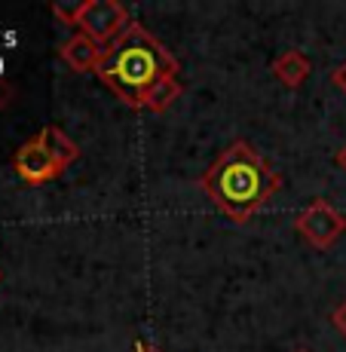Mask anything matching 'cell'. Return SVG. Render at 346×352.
Here are the masks:
<instances>
[{
    "label": "cell",
    "instance_id": "cell-1",
    "mask_svg": "<svg viewBox=\"0 0 346 352\" xmlns=\"http://www.w3.org/2000/svg\"><path fill=\"white\" fill-rule=\"evenodd\" d=\"M199 184L221 214L246 224L273 202L282 187V175L255 151V144L239 138L202 172Z\"/></svg>",
    "mask_w": 346,
    "mask_h": 352
},
{
    "label": "cell",
    "instance_id": "cell-2",
    "mask_svg": "<svg viewBox=\"0 0 346 352\" xmlns=\"http://www.w3.org/2000/svg\"><path fill=\"white\" fill-rule=\"evenodd\" d=\"M178 74V58L153 37L144 25L132 22L105 50L95 77L126 107H144V96L162 77Z\"/></svg>",
    "mask_w": 346,
    "mask_h": 352
},
{
    "label": "cell",
    "instance_id": "cell-3",
    "mask_svg": "<svg viewBox=\"0 0 346 352\" xmlns=\"http://www.w3.org/2000/svg\"><path fill=\"white\" fill-rule=\"evenodd\" d=\"M294 230L307 239V245L328 252L337 239L346 233V214H340L328 199H313L294 218Z\"/></svg>",
    "mask_w": 346,
    "mask_h": 352
},
{
    "label": "cell",
    "instance_id": "cell-4",
    "mask_svg": "<svg viewBox=\"0 0 346 352\" xmlns=\"http://www.w3.org/2000/svg\"><path fill=\"white\" fill-rule=\"evenodd\" d=\"M129 25H132V19H129V10L123 3H117V0H86V10L80 16L77 28L89 34L95 43L111 46Z\"/></svg>",
    "mask_w": 346,
    "mask_h": 352
},
{
    "label": "cell",
    "instance_id": "cell-5",
    "mask_svg": "<svg viewBox=\"0 0 346 352\" xmlns=\"http://www.w3.org/2000/svg\"><path fill=\"white\" fill-rule=\"evenodd\" d=\"M12 172L19 175V181H22V184L40 187V184L56 181L65 168L58 166L50 153H46V147L40 144L37 135H34V138L22 141V144L16 147V153H12Z\"/></svg>",
    "mask_w": 346,
    "mask_h": 352
},
{
    "label": "cell",
    "instance_id": "cell-6",
    "mask_svg": "<svg viewBox=\"0 0 346 352\" xmlns=\"http://www.w3.org/2000/svg\"><path fill=\"white\" fill-rule=\"evenodd\" d=\"M105 50H107V46L95 43L89 34L77 31L74 37H67L65 43L58 46V56H62V62L71 67V71H80V74L92 71L95 74V67H98L101 56H105Z\"/></svg>",
    "mask_w": 346,
    "mask_h": 352
},
{
    "label": "cell",
    "instance_id": "cell-7",
    "mask_svg": "<svg viewBox=\"0 0 346 352\" xmlns=\"http://www.w3.org/2000/svg\"><path fill=\"white\" fill-rule=\"evenodd\" d=\"M270 71H273V77L285 89H301L310 80V74H313V62H310V56L303 50H285L273 58Z\"/></svg>",
    "mask_w": 346,
    "mask_h": 352
},
{
    "label": "cell",
    "instance_id": "cell-8",
    "mask_svg": "<svg viewBox=\"0 0 346 352\" xmlns=\"http://www.w3.org/2000/svg\"><path fill=\"white\" fill-rule=\"evenodd\" d=\"M37 141L46 147V153H50V157L56 160L62 168H67L74 160L80 157V144L65 132V129H58V126H43L37 132Z\"/></svg>",
    "mask_w": 346,
    "mask_h": 352
},
{
    "label": "cell",
    "instance_id": "cell-9",
    "mask_svg": "<svg viewBox=\"0 0 346 352\" xmlns=\"http://www.w3.org/2000/svg\"><path fill=\"white\" fill-rule=\"evenodd\" d=\"M181 92H184V86L178 83V77H162L160 83L144 96V107L153 111V113H162L181 98Z\"/></svg>",
    "mask_w": 346,
    "mask_h": 352
},
{
    "label": "cell",
    "instance_id": "cell-10",
    "mask_svg": "<svg viewBox=\"0 0 346 352\" xmlns=\"http://www.w3.org/2000/svg\"><path fill=\"white\" fill-rule=\"evenodd\" d=\"M50 10L62 25H77L80 16H83V10H86V0H56Z\"/></svg>",
    "mask_w": 346,
    "mask_h": 352
},
{
    "label": "cell",
    "instance_id": "cell-11",
    "mask_svg": "<svg viewBox=\"0 0 346 352\" xmlns=\"http://www.w3.org/2000/svg\"><path fill=\"white\" fill-rule=\"evenodd\" d=\"M12 98H16V89H12V83L0 77V111H6V107L12 104Z\"/></svg>",
    "mask_w": 346,
    "mask_h": 352
},
{
    "label": "cell",
    "instance_id": "cell-12",
    "mask_svg": "<svg viewBox=\"0 0 346 352\" xmlns=\"http://www.w3.org/2000/svg\"><path fill=\"white\" fill-rule=\"evenodd\" d=\"M331 324H334V328L346 337V300H343V303H337V307H334V313H331Z\"/></svg>",
    "mask_w": 346,
    "mask_h": 352
},
{
    "label": "cell",
    "instance_id": "cell-13",
    "mask_svg": "<svg viewBox=\"0 0 346 352\" xmlns=\"http://www.w3.org/2000/svg\"><path fill=\"white\" fill-rule=\"evenodd\" d=\"M331 83H334L337 89H340L343 96H346V62L334 67V74H331Z\"/></svg>",
    "mask_w": 346,
    "mask_h": 352
},
{
    "label": "cell",
    "instance_id": "cell-14",
    "mask_svg": "<svg viewBox=\"0 0 346 352\" xmlns=\"http://www.w3.org/2000/svg\"><path fill=\"white\" fill-rule=\"evenodd\" d=\"M135 352H160L153 343H147V340H135V346H132Z\"/></svg>",
    "mask_w": 346,
    "mask_h": 352
},
{
    "label": "cell",
    "instance_id": "cell-15",
    "mask_svg": "<svg viewBox=\"0 0 346 352\" xmlns=\"http://www.w3.org/2000/svg\"><path fill=\"white\" fill-rule=\"evenodd\" d=\"M334 162H337V166H340V168H343V172H346V144H343V147H340V151H337V153H334Z\"/></svg>",
    "mask_w": 346,
    "mask_h": 352
},
{
    "label": "cell",
    "instance_id": "cell-16",
    "mask_svg": "<svg viewBox=\"0 0 346 352\" xmlns=\"http://www.w3.org/2000/svg\"><path fill=\"white\" fill-rule=\"evenodd\" d=\"M297 352H310V349H297Z\"/></svg>",
    "mask_w": 346,
    "mask_h": 352
},
{
    "label": "cell",
    "instance_id": "cell-17",
    "mask_svg": "<svg viewBox=\"0 0 346 352\" xmlns=\"http://www.w3.org/2000/svg\"><path fill=\"white\" fill-rule=\"evenodd\" d=\"M0 279H3V273H0Z\"/></svg>",
    "mask_w": 346,
    "mask_h": 352
}]
</instances>
